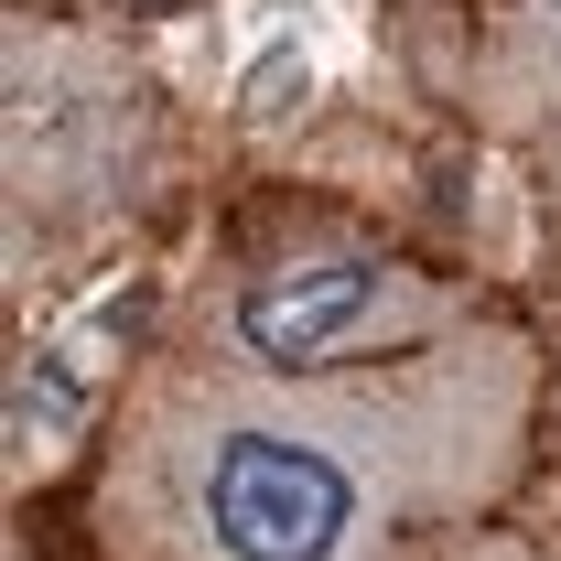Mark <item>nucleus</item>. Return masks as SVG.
Listing matches in <instances>:
<instances>
[{
	"label": "nucleus",
	"mask_w": 561,
	"mask_h": 561,
	"mask_svg": "<svg viewBox=\"0 0 561 561\" xmlns=\"http://www.w3.org/2000/svg\"><path fill=\"white\" fill-rule=\"evenodd\" d=\"M476 302L454 280L411 271L389 249H291L271 271H238L216 335L238 356H260L280 378H335V367H378V356H411L465 335Z\"/></svg>",
	"instance_id": "2"
},
{
	"label": "nucleus",
	"mask_w": 561,
	"mask_h": 561,
	"mask_svg": "<svg viewBox=\"0 0 561 561\" xmlns=\"http://www.w3.org/2000/svg\"><path fill=\"white\" fill-rule=\"evenodd\" d=\"M130 130H140V87L108 44L87 33H11V206L22 238H44L55 216H87L108 195H130Z\"/></svg>",
	"instance_id": "3"
},
{
	"label": "nucleus",
	"mask_w": 561,
	"mask_h": 561,
	"mask_svg": "<svg viewBox=\"0 0 561 561\" xmlns=\"http://www.w3.org/2000/svg\"><path fill=\"white\" fill-rule=\"evenodd\" d=\"M540 346L465 324L443 346L280 378L227 335L140 367L98 465L108 561H411L476 529L529 465Z\"/></svg>",
	"instance_id": "1"
},
{
	"label": "nucleus",
	"mask_w": 561,
	"mask_h": 561,
	"mask_svg": "<svg viewBox=\"0 0 561 561\" xmlns=\"http://www.w3.org/2000/svg\"><path fill=\"white\" fill-rule=\"evenodd\" d=\"M486 108H507V119H540V108H561V0H496Z\"/></svg>",
	"instance_id": "4"
}]
</instances>
